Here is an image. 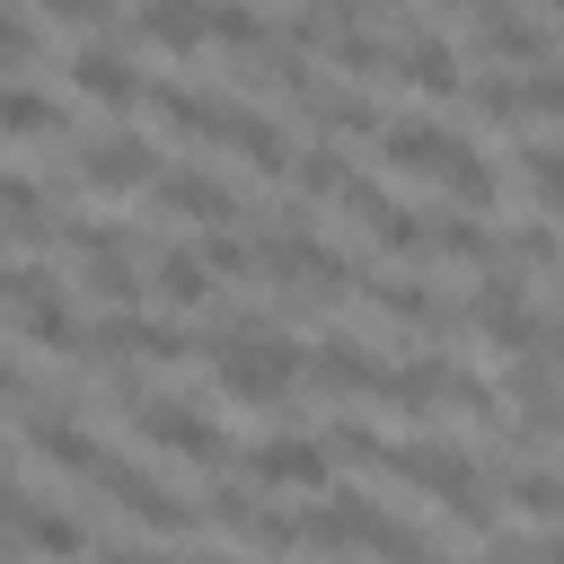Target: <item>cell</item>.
<instances>
[{"mask_svg":"<svg viewBox=\"0 0 564 564\" xmlns=\"http://www.w3.org/2000/svg\"><path fill=\"white\" fill-rule=\"evenodd\" d=\"M379 159H388V167H414V176H432V185H449L458 212H494V194H502V167H494L458 123H441V115H423V106H405V115L379 123Z\"/></svg>","mask_w":564,"mask_h":564,"instance_id":"obj_1","label":"cell"},{"mask_svg":"<svg viewBox=\"0 0 564 564\" xmlns=\"http://www.w3.org/2000/svg\"><path fill=\"white\" fill-rule=\"evenodd\" d=\"M212 379H220L229 397H247V405H273V397L300 379V335H291V326L229 335V344H212Z\"/></svg>","mask_w":564,"mask_h":564,"instance_id":"obj_2","label":"cell"},{"mask_svg":"<svg viewBox=\"0 0 564 564\" xmlns=\"http://www.w3.org/2000/svg\"><path fill=\"white\" fill-rule=\"evenodd\" d=\"M123 423H132L150 449L185 458V467H229V432H220V423H212V405H194V397H141Z\"/></svg>","mask_w":564,"mask_h":564,"instance_id":"obj_3","label":"cell"},{"mask_svg":"<svg viewBox=\"0 0 564 564\" xmlns=\"http://www.w3.org/2000/svg\"><path fill=\"white\" fill-rule=\"evenodd\" d=\"M79 344H97L106 370H167V361L194 352V335H185L176 317H141V308H115V317L79 326Z\"/></svg>","mask_w":564,"mask_h":564,"instance_id":"obj_4","label":"cell"},{"mask_svg":"<svg viewBox=\"0 0 564 564\" xmlns=\"http://www.w3.org/2000/svg\"><path fill=\"white\" fill-rule=\"evenodd\" d=\"M467 26V44H485L494 62H529V70H546L555 62V18H529V9H502V0H485V9H467L458 18Z\"/></svg>","mask_w":564,"mask_h":564,"instance_id":"obj_5","label":"cell"},{"mask_svg":"<svg viewBox=\"0 0 564 564\" xmlns=\"http://www.w3.org/2000/svg\"><path fill=\"white\" fill-rule=\"evenodd\" d=\"M88 485H97V494H106L115 511H132L141 529H159V538H185V529H194V502H176V494H167V485H159L150 467H123V458H106V467H97Z\"/></svg>","mask_w":564,"mask_h":564,"instance_id":"obj_6","label":"cell"},{"mask_svg":"<svg viewBox=\"0 0 564 564\" xmlns=\"http://www.w3.org/2000/svg\"><path fill=\"white\" fill-rule=\"evenodd\" d=\"M79 185H97V194H141V185H159V150H150L141 132H97V141L79 150Z\"/></svg>","mask_w":564,"mask_h":564,"instance_id":"obj_7","label":"cell"},{"mask_svg":"<svg viewBox=\"0 0 564 564\" xmlns=\"http://www.w3.org/2000/svg\"><path fill=\"white\" fill-rule=\"evenodd\" d=\"M344 212H352L388 256H423V212H414V203H397L379 176H344Z\"/></svg>","mask_w":564,"mask_h":564,"instance_id":"obj_8","label":"cell"},{"mask_svg":"<svg viewBox=\"0 0 564 564\" xmlns=\"http://www.w3.org/2000/svg\"><path fill=\"white\" fill-rule=\"evenodd\" d=\"M326 441L317 432H273L247 449V485H300V494H326Z\"/></svg>","mask_w":564,"mask_h":564,"instance_id":"obj_9","label":"cell"},{"mask_svg":"<svg viewBox=\"0 0 564 564\" xmlns=\"http://www.w3.org/2000/svg\"><path fill=\"white\" fill-rule=\"evenodd\" d=\"M361 291H370V308L379 317H397V326H414V335H458V308L432 291V282H388V273H361Z\"/></svg>","mask_w":564,"mask_h":564,"instance_id":"obj_10","label":"cell"},{"mask_svg":"<svg viewBox=\"0 0 564 564\" xmlns=\"http://www.w3.org/2000/svg\"><path fill=\"white\" fill-rule=\"evenodd\" d=\"M300 370L326 388V397H379V352L370 344H352V335H317V352H300Z\"/></svg>","mask_w":564,"mask_h":564,"instance_id":"obj_11","label":"cell"},{"mask_svg":"<svg viewBox=\"0 0 564 564\" xmlns=\"http://www.w3.org/2000/svg\"><path fill=\"white\" fill-rule=\"evenodd\" d=\"M212 520L238 529V538L264 546V555H291V546H300V520L273 511V502H256V485H220V494H212Z\"/></svg>","mask_w":564,"mask_h":564,"instance_id":"obj_12","label":"cell"},{"mask_svg":"<svg viewBox=\"0 0 564 564\" xmlns=\"http://www.w3.org/2000/svg\"><path fill=\"white\" fill-rule=\"evenodd\" d=\"M70 88L88 97V106H141V62L132 53H115V44H79L70 53Z\"/></svg>","mask_w":564,"mask_h":564,"instance_id":"obj_13","label":"cell"},{"mask_svg":"<svg viewBox=\"0 0 564 564\" xmlns=\"http://www.w3.org/2000/svg\"><path fill=\"white\" fill-rule=\"evenodd\" d=\"M300 106H308V123H317V132H379V123H388V106H379L370 88H352V79H326V70L300 88Z\"/></svg>","mask_w":564,"mask_h":564,"instance_id":"obj_14","label":"cell"},{"mask_svg":"<svg viewBox=\"0 0 564 564\" xmlns=\"http://www.w3.org/2000/svg\"><path fill=\"white\" fill-rule=\"evenodd\" d=\"M159 203L176 220H194V229H229L238 220V194L220 176H203V167H159Z\"/></svg>","mask_w":564,"mask_h":564,"instance_id":"obj_15","label":"cell"},{"mask_svg":"<svg viewBox=\"0 0 564 564\" xmlns=\"http://www.w3.org/2000/svg\"><path fill=\"white\" fill-rule=\"evenodd\" d=\"M423 256H449V264H494V229L476 212H423Z\"/></svg>","mask_w":564,"mask_h":564,"instance_id":"obj_16","label":"cell"},{"mask_svg":"<svg viewBox=\"0 0 564 564\" xmlns=\"http://www.w3.org/2000/svg\"><path fill=\"white\" fill-rule=\"evenodd\" d=\"M9 529H18L35 555H88V520H79V511H62V502H35V494H26V511H18Z\"/></svg>","mask_w":564,"mask_h":564,"instance_id":"obj_17","label":"cell"},{"mask_svg":"<svg viewBox=\"0 0 564 564\" xmlns=\"http://www.w3.org/2000/svg\"><path fill=\"white\" fill-rule=\"evenodd\" d=\"M150 282H159V300H167V308H212V300H220V282L194 264V247H159Z\"/></svg>","mask_w":564,"mask_h":564,"instance_id":"obj_18","label":"cell"},{"mask_svg":"<svg viewBox=\"0 0 564 564\" xmlns=\"http://www.w3.org/2000/svg\"><path fill=\"white\" fill-rule=\"evenodd\" d=\"M344 176H352V150L344 141H300L291 150V185L300 194H344Z\"/></svg>","mask_w":564,"mask_h":564,"instance_id":"obj_19","label":"cell"},{"mask_svg":"<svg viewBox=\"0 0 564 564\" xmlns=\"http://www.w3.org/2000/svg\"><path fill=\"white\" fill-rule=\"evenodd\" d=\"M70 115H62V97H44V88H0V132H26V141H44V132H62Z\"/></svg>","mask_w":564,"mask_h":564,"instance_id":"obj_20","label":"cell"},{"mask_svg":"<svg viewBox=\"0 0 564 564\" xmlns=\"http://www.w3.org/2000/svg\"><path fill=\"white\" fill-rule=\"evenodd\" d=\"M88 291L106 308H141V264L132 256H88Z\"/></svg>","mask_w":564,"mask_h":564,"instance_id":"obj_21","label":"cell"},{"mask_svg":"<svg viewBox=\"0 0 564 564\" xmlns=\"http://www.w3.org/2000/svg\"><path fill=\"white\" fill-rule=\"evenodd\" d=\"M35 53H44V26L18 18V9H0V62L9 70H35Z\"/></svg>","mask_w":564,"mask_h":564,"instance_id":"obj_22","label":"cell"},{"mask_svg":"<svg viewBox=\"0 0 564 564\" xmlns=\"http://www.w3.org/2000/svg\"><path fill=\"white\" fill-rule=\"evenodd\" d=\"M511 502L546 529V520H555V476H546V467H520V476H511Z\"/></svg>","mask_w":564,"mask_h":564,"instance_id":"obj_23","label":"cell"},{"mask_svg":"<svg viewBox=\"0 0 564 564\" xmlns=\"http://www.w3.org/2000/svg\"><path fill=\"white\" fill-rule=\"evenodd\" d=\"M97 564H176V555H159V546H97Z\"/></svg>","mask_w":564,"mask_h":564,"instance_id":"obj_24","label":"cell"},{"mask_svg":"<svg viewBox=\"0 0 564 564\" xmlns=\"http://www.w3.org/2000/svg\"><path fill=\"white\" fill-rule=\"evenodd\" d=\"M26 397H35V388H26V370L0 352V405H26Z\"/></svg>","mask_w":564,"mask_h":564,"instance_id":"obj_25","label":"cell"},{"mask_svg":"<svg viewBox=\"0 0 564 564\" xmlns=\"http://www.w3.org/2000/svg\"><path fill=\"white\" fill-rule=\"evenodd\" d=\"M18 511H26V485H18L9 467H0V520H18Z\"/></svg>","mask_w":564,"mask_h":564,"instance_id":"obj_26","label":"cell"},{"mask_svg":"<svg viewBox=\"0 0 564 564\" xmlns=\"http://www.w3.org/2000/svg\"><path fill=\"white\" fill-rule=\"evenodd\" d=\"M194 564H220V555H194Z\"/></svg>","mask_w":564,"mask_h":564,"instance_id":"obj_27","label":"cell"}]
</instances>
